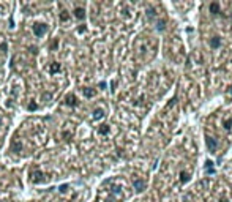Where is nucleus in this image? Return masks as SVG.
I'll list each match as a JSON object with an SVG mask.
<instances>
[{
	"label": "nucleus",
	"instance_id": "f257e3e1",
	"mask_svg": "<svg viewBox=\"0 0 232 202\" xmlns=\"http://www.w3.org/2000/svg\"><path fill=\"white\" fill-rule=\"evenodd\" d=\"M48 24H44V22H35L33 24V33L35 36L41 38V36H44L46 33H48Z\"/></svg>",
	"mask_w": 232,
	"mask_h": 202
},
{
	"label": "nucleus",
	"instance_id": "f03ea898",
	"mask_svg": "<svg viewBox=\"0 0 232 202\" xmlns=\"http://www.w3.org/2000/svg\"><path fill=\"white\" fill-rule=\"evenodd\" d=\"M65 104L70 107H74L78 106V98H76V95H73V93H70V95L65 96Z\"/></svg>",
	"mask_w": 232,
	"mask_h": 202
},
{
	"label": "nucleus",
	"instance_id": "7ed1b4c3",
	"mask_svg": "<svg viewBox=\"0 0 232 202\" xmlns=\"http://www.w3.org/2000/svg\"><path fill=\"white\" fill-rule=\"evenodd\" d=\"M133 186H134V189H136L137 193H142L144 189H145V181L141 180V178H136V180L133 181Z\"/></svg>",
	"mask_w": 232,
	"mask_h": 202
},
{
	"label": "nucleus",
	"instance_id": "20e7f679",
	"mask_svg": "<svg viewBox=\"0 0 232 202\" xmlns=\"http://www.w3.org/2000/svg\"><path fill=\"white\" fill-rule=\"evenodd\" d=\"M74 17L78 19V21H84L86 19V10L84 8H74Z\"/></svg>",
	"mask_w": 232,
	"mask_h": 202
},
{
	"label": "nucleus",
	"instance_id": "39448f33",
	"mask_svg": "<svg viewBox=\"0 0 232 202\" xmlns=\"http://www.w3.org/2000/svg\"><path fill=\"white\" fill-rule=\"evenodd\" d=\"M30 180L33 181V183H38V181L43 180V172L41 171H33L30 174Z\"/></svg>",
	"mask_w": 232,
	"mask_h": 202
},
{
	"label": "nucleus",
	"instance_id": "423d86ee",
	"mask_svg": "<svg viewBox=\"0 0 232 202\" xmlns=\"http://www.w3.org/2000/svg\"><path fill=\"white\" fill-rule=\"evenodd\" d=\"M216 139L215 137H207V147H208V150L210 152H215L216 150Z\"/></svg>",
	"mask_w": 232,
	"mask_h": 202
},
{
	"label": "nucleus",
	"instance_id": "0eeeda50",
	"mask_svg": "<svg viewBox=\"0 0 232 202\" xmlns=\"http://www.w3.org/2000/svg\"><path fill=\"white\" fill-rule=\"evenodd\" d=\"M82 93H84V96H86V98H93V96L96 95V90L86 87V89H82Z\"/></svg>",
	"mask_w": 232,
	"mask_h": 202
},
{
	"label": "nucleus",
	"instance_id": "6e6552de",
	"mask_svg": "<svg viewBox=\"0 0 232 202\" xmlns=\"http://www.w3.org/2000/svg\"><path fill=\"white\" fill-rule=\"evenodd\" d=\"M11 150L16 152V153L22 152V142H21V140H14L13 144H11Z\"/></svg>",
	"mask_w": 232,
	"mask_h": 202
},
{
	"label": "nucleus",
	"instance_id": "1a4fd4ad",
	"mask_svg": "<svg viewBox=\"0 0 232 202\" xmlns=\"http://www.w3.org/2000/svg\"><path fill=\"white\" fill-rule=\"evenodd\" d=\"M104 117V111L101 109V107H96L95 111H93V120H99Z\"/></svg>",
	"mask_w": 232,
	"mask_h": 202
},
{
	"label": "nucleus",
	"instance_id": "9d476101",
	"mask_svg": "<svg viewBox=\"0 0 232 202\" xmlns=\"http://www.w3.org/2000/svg\"><path fill=\"white\" fill-rule=\"evenodd\" d=\"M62 70V65L60 63H57V62H54L51 65V68H49V71H51V74H55V73H58Z\"/></svg>",
	"mask_w": 232,
	"mask_h": 202
},
{
	"label": "nucleus",
	"instance_id": "9b49d317",
	"mask_svg": "<svg viewBox=\"0 0 232 202\" xmlns=\"http://www.w3.org/2000/svg\"><path fill=\"white\" fill-rule=\"evenodd\" d=\"M210 46H212V48H219V46H221V40H219V36H213L212 40H210Z\"/></svg>",
	"mask_w": 232,
	"mask_h": 202
},
{
	"label": "nucleus",
	"instance_id": "f8f14e48",
	"mask_svg": "<svg viewBox=\"0 0 232 202\" xmlns=\"http://www.w3.org/2000/svg\"><path fill=\"white\" fill-rule=\"evenodd\" d=\"M208 10H210V13H212V14H218L219 13V5L216 3V2H213V3H210Z\"/></svg>",
	"mask_w": 232,
	"mask_h": 202
},
{
	"label": "nucleus",
	"instance_id": "ddd939ff",
	"mask_svg": "<svg viewBox=\"0 0 232 202\" xmlns=\"http://www.w3.org/2000/svg\"><path fill=\"white\" fill-rule=\"evenodd\" d=\"M60 21H62V22H68V21H70V13H68L66 10H63V11L60 13Z\"/></svg>",
	"mask_w": 232,
	"mask_h": 202
},
{
	"label": "nucleus",
	"instance_id": "4468645a",
	"mask_svg": "<svg viewBox=\"0 0 232 202\" xmlns=\"http://www.w3.org/2000/svg\"><path fill=\"white\" fill-rule=\"evenodd\" d=\"M98 133L99 134H107L109 133V125H101V126L98 128Z\"/></svg>",
	"mask_w": 232,
	"mask_h": 202
},
{
	"label": "nucleus",
	"instance_id": "2eb2a0df",
	"mask_svg": "<svg viewBox=\"0 0 232 202\" xmlns=\"http://www.w3.org/2000/svg\"><path fill=\"white\" fill-rule=\"evenodd\" d=\"M164 28H166V22H164V21H158V22H156V30H161V32H163Z\"/></svg>",
	"mask_w": 232,
	"mask_h": 202
},
{
	"label": "nucleus",
	"instance_id": "dca6fc26",
	"mask_svg": "<svg viewBox=\"0 0 232 202\" xmlns=\"http://www.w3.org/2000/svg\"><path fill=\"white\" fill-rule=\"evenodd\" d=\"M188 180H190V174H188V172H182L180 174V181L185 183V181H188Z\"/></svg>",
	"mask_w": 232,
	"mask_h": 202
},
{
	"label": "nucleus",
	"instance_id": "f3484780",
	"mask_svg": "<svg viewBox=\"0 0 232 202\" xmlns=\"http://www.w3.org/2000/svg\"><path fill=\"white\" fill-rule=\"evenodd\" d=\"M38 109V104L35 103V101H30V104H29V111H36Z\"/></svg>",
	"mask_w": 232,
	"mask_h": 202
},
{
	"label": "nucleus",
	"instance_id": "a211bd4d",
	"mask_svg": "<svg viewBox=\"0 0 232 202\" xmlns=\"http://www.w3.org/2000/svg\"><path fill=\"white\" fill-rule=\"evenodd\" d=\"M147 16L150 17V19H153V17H155V10H153V8H148V10H147Z\"/></svg>",
	"mask_w": 232,
	"mask_h": 202
},
{
	"label": "nucleus",
	"instance_id": "6ab92c4d",
	"mask_svg": "<svg viewBox=\"0 0 232 202\" xmlns=\"http://www.w3.org/2000/svg\"><path fill=\"white\" fill-rule=\"evenodd\" d=\"M231 128H232V120H226V122H224V130H231Z\"/></svg>",
	"mask_w": 232,
	"mask_h": 202
},
{
	"label": "nucleus",
	"instance_id": "aec40b11",
	"mask_svg": "<svg viewBox=\"0 0 232 202\" xmlns=\"http://www.w3.org/2000/svg\"><path fill=\"white\" fill-rule=\"evenodd\" d=\"M66 189H68V185H62L60 188H58V191H60V193H65Z\"/></svg>",
	"mask_w": 232,
	"mask_h": 202
},
{
	"label": "nucleus",
	"instance_id": "412c9836",
	"mask_svg": "<svg viewBox=\"0 0 232 202\" xmlns=\"http://www.w3.org/2000/svg\"><path fill=\"white\" fill-rule=\"evenodd\" d=\"M112 191H114V193H117V194H119V193H120V186H114V189H112Z\"/></svg>",
	"mask_w": 232,
	"mask_h": 202
},
{
	"label": "nucleus",
	"instance_id": "4be33fe9",
	"mask_svg": "<svg viewBox=\"0 0 232 202\" xmlns=\"http://www.w3.org/2000/svg\"><path fill=\"white\" fill-rule=\"evenodd\" d=\"M99 87H101V89H106V82H99Z\"/></svg>",
	"mask_w": 232,
	"mask_h": 202
},
{
	"label": "nucleus",
	"instance_id": "5701e85b",
	"mask_svg": "<svg viewBox=\"0 0 232 202\" xmlns=\"http://www.w3.org/2000/svg\"><path fill=\"white\" fill-rule=\"evenodd\" d=\"M231 93H232V90H231Z\"/></svg>",
	"mask_w": 232,
	"mask_h": 202
}]
</instances>
